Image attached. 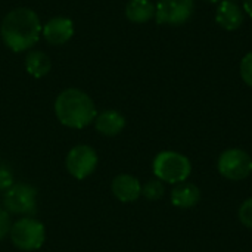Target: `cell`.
Returning <instances> with one entry per match:
<instances>
[{
  "label": "cell",
  "instance_id": "1",
  "mask_svg": "<svg viewBox=\"0 0 252 252\" xmlns=\"http://www.w3.org/2000/svg\"><path fill=\"white\" fill-rule=\"evenodd\" d=\"M41 22L34 10L18 7L10 10L0 27L4 44L13 52H24L34 46L41 34Z\"/></svg>",
  "mask_w": 252,
  "mask_h": 252
},
{
  "label": "cell",
  "instance_id": "2",
  "mask_svg": "<svg viewBox=\"0 0 252 252\" xmlns=\"http://www.w3.org/2000/svg\"><path fill=\"white\" fill-rule=\"evenodd\" d=\"M55 114L61 124L69 128H84L96 118V106L80 89H66L56 97Z\"/></svg>",
  "mask_w": 252,
  "mask_h": 252
},
{
  "label": "cell",
  "instance_id": "3",
  "mask_svg": "<svg viewBox=\"0 0 252 252\" xmlns=\"http://www.w3.org/2000/svg\"><path fill=\"white\" fill-rule=\"evenodd\" d=\"M152 168L157 179L171 185H179L186 182V179L190 176L192 171L190 161L185 155L174 151L159 152L154 159Z\"/></svg>",
  "mask_w": 252,
  "mask_h": 252
},
{
  "label": "cell",
  "instance_id": "4",
  "mask_svg": "<svg viewBox=\"0 0 252 252\" xmlns=\"http://www.w3.org/2000/svg\"><path fill=\"white\" fill-rule=\"evenodd\" d=\"M9 235L12 244L21 251H37L46 239L44 226L32 217H22L15 221Z\"/></svg>",
  "mask_w": 252,
  "mask_h": 252
},
{
  "label": "cell",
  "instance_id": "5",
  "mask_svg": "<svg viewBox=\"0 0 252 252\" xmlns=\"http://www.w3.org/2000/svg\"><path fill=\"white\" fill-rule=\"evenodd\" d=\"M217 168L224 179L239 182L252 173V158L248 152L239 148H230L220 155Z\"/></svg>",
  "mask_w": 252,
  "mask_h": 252
},
{
  "label": "cell",
  "instance_id": "6",
  "mask_svg": "<svg viewBox=\"0 0 252 252\" xmlns=\"http://www.w3.org/2000/svg\"><path fill=\"white\" fill-rule=\"evenodd\" d=\"M3 204L9 214L32 216L37 211V190L27 183H15L6 190Z\"/></svg>",
  "mask_w": 252,
  "mask_h": 252
},
{
  "label": "cell",
  "instance_id": "7",
  "mask_svg": "<svg viewBox=\"0 0 252 252\" xmlns=\"http://www.w3.org/2000/svg\"><path fill=\"white\" fill-rule=\"evenodd\" d=\"M97 167V154L89 145H77L66 155V170L68 173L83 180L89 177Z\"/></svg>",
  "mask_w": 252,
  "mask_h": 252
},
{
  "label": "cell",
  "instance_id": "8",
  "mask_svg": "<svg viewBox=\"0 0 252 252\" xmlns=\"http://www.w3.org/2000/svg\"><path fill=\"white\" fill-rule=\"evenodd\" d=\"M193 0H158L155 6V19L158 24L182 25L193 13Z\"/></svg>",
  "mask_w": 252,
  "mask_h": 252
},
{
  "label": "cell",
  "instance_id": "9",
  "mask_svg": "<svg viewBox=\"0 0 252 252\" xmlns=\"http://www.w3.org/2000/svg\"><path fill=\"white\" fill-rule=\"evenodd\" d=\"M41 34L46 38V41H49L50 44L61 46V44H65L72 37L74 24L69 18L56 16V18H52L43 27Z\"/></svg>",
  "mask_w": 252,
  "mask_h": 252
},
{
  "label": "cell",
  "instance_id": "10",
  "mask_svg": "<svg viewBox=\"0 0 252 252\" xmlns=\"http://www.w3.org/2000/svg\"><path fill=\"white\" fill-rule=\"evenodd\" d=\"M114 196L121 202H134L142 195L140 182L130 174H120L112 180L111 185Z\"/></svg>",
  "mask_w": 252,
  "mask_h": 252
},
{
  "label": "cell",
  "instance_id": "11",
  "mask_svg": "<svg viewBox=\"0 0 252 252\" xmlns=\"http://www.w3.org/2000/svg\"><path fill=\"white\" fill-rule=\"evenodd\" d=\"M216 21L224 30L233 31L238 30L244 22V12L242 9L232 0H221L216 13Z\"/></svg>",
  "mask_w": 252,
  "mask_h": 252
},
{
  "label": "cell",
  "instance_id": "12",
  "mask_svg": "<svg viewBox=\"0 0 252 252\" xmlns=\"http://www.w3.org/2000/svg\"><path fill=\"white\" fill-rule=\"evenodd\" d=\"M94 127L100 134L112 137L123 131V128L126 127V118L118 111L108 109V111H103L102 114L96 115Z\"/></svg>",
  "mask_w": 252,
  "mask_h": 252
},
{
  "label": "cell",
  "instance_id": "13",
  "mask_svg": "<svg viewBox=\"0 0 252 252\" xmlns=\"http://www.w3.org/2000/svg\"><path fill=\"white\" fill-rule=\"evenodd\" d=\"M201 201V190L196 185L183 182L179 183L171 192V204L177 208L188 210Z\"/></svg>",
  "mask_w": 252,
  "mask_h": 252
},
{
  "label": "cell",
  "instance_id": "14",
  "mask_svg": "<svg viewBox=\"0 0 252 252\" xmlns=\"http://www.w3.org/2000/svg\"><path fill=\"white\" fill-rule=\"evenodd\" d=\"M126 16L134 24H145L155 16V6L149 0H130L126 6Z\"/></svg>",
  "mask_w": 252,
  "mask_h": 252
},
{
  "label": "cell",
  "instance_id": "15",
  "mask_svg": "<svg viewBox=\"0 0 252 252\" xmlns=\"http://www.w3.org/2000/svg\"><path fill=\"white\" fill-rule=\"evenodd\" d=\"M25 69L34 78H41L50 71V59L41 50H32L25 58Z\"/></svg>",
  "mask_w": 252,
  "mask_h": 252
},
{
  "label": "cell",
  "instance_id": "16",
  "mask_svg": "<svg viewBox=\"0 0 252 252\" xmlns=\"http://www.w3.org/2000/svg\"><path fill=\"white\" fill-rule=\"evenodd\" d=\"M165 188L159 179H152L142 186V195L149 201H158L164 196Z\"/></svg>",
  "mask_w": 252,
  "mask_h": 252
},
{
  "label": "cell",
  "instance_id": "17",
  "mask_svg": "<svg viewBox=\"0 0 252 252\" xmlns=\"http://www.w3.org/2000/svg\"><path fill=\"white\" fill-rule=\"evenodd\" d=\"M239 220L241 223L248 227V229H252V198H248L241 207H239Z\"/></svg>",
  "mask_w": 252,
  "mask_h": 252
},
{
  "label": "cell",
  "instance_id": "18",
  "mask_svg": "<svg viewBox=\"0 0 252 252\" xmlns=\"http://www.w3.org/2000/svg\"><path fill=\"white\" fill-rule=\"evenodd\" d=\"M241 77L248 86L252 87V52L245 55L241 62Z\"/></svg>",
  "mask_w": 252,
  "mask_h": 252
},
{
  "label": "cell",
  "instance_id": "19",
  "mask_svg": "<svg viewBox=\"0 0 252 252\" xmlns=\"http://www.w3.org/2000/svg\"><path fill=\"white\" fill-rule=\"evenodd\" d=\"M13 174L10 168L4 164H0V190H7L13 186Z\"/></svg>",
  "mask_w": 252,
  "mask_h": 252
},
{
  "label": "cell",
  "instance_id": "20",
  "mask_svg": "<svg viewBox=\"0 0 252 252\" xmlns=\"http://www.w3.org/2000/svg\"><path fill=\"white\" fill-rule=\"evenodd\" d=\"M12 229V221H10V214L0 207V241H3Z\"/></svg>",
  "mask_w": 252,
  "mask_h": 252
},
{
  "label": "cell",
  "instance_id": "21",
  "mask_svg": "<svg viewBox=\"0 0 252 252\" xmlns=\"http://www.w3.org/2000/svg\"><path fill=\"white\" fill-rule=\"evenodd\" d=\"M244 10L252 18V0H244Z\"/></svg>",
  "mask_w": 252,
  "mask_h": 252
},
{
  "label": "cell",
  "instance_id": "22",
  "mask_svg": "<svg viewBox=\"0 0 252 252\" xmlns=\"http://www.w3.org/2000/svg\"><path fill=\"white\" fill-rule=\"evenodd\" d=\"M205 1H210V3H219V1H221V0H205Z\"/></svg>",
  "mask_w": 252,
  "mask_h": 252
}]
</instances>
